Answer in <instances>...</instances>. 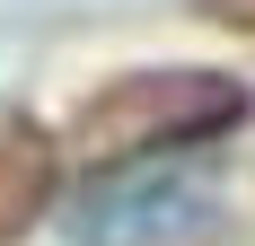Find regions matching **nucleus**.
<instances>
[{
	"label": "nucleus",
	"instance_id": "obj_1",
	"mask_svg": "<svg viewBox=\"0 0 255 246\" xmlns=\"http://www.w3.org/2000/svg\"><path fill=\"white\" fill-rule=\"evenodd\" d=\"M238 115H247V88L220 71H132L79 115V132L97 149H185L220 141Z\"/></svg>",
	"mask_w": 255,
	"mask_h": 246
},
{
	"label": "nucleus",
	"instance_id": "obj_2",
	"mask_svg": "<svg viewBox=\"0 0 255 246\" xmlns=\"http://www.w3.org/2000/svg\"><path fill=\"white\" fill-rule=\"evenodd\" d=\"M203 211H211V194L185 167L132 149L62 202V229H71V246H176L185 229H203Z\"/></svg>",
	"mask_w": 255,
	"mask_h": 246
},
{
	"label": "nucleus",
	"instance_id": "obj_3",
	"mask_svg": "<svg viewBox=\"0 0 255 246\" xmlns=\"http://www.w3.org/2000/svg\"><path fill=\"white\" fill-rule=\"evenodd\" d=\"M53 202V141L26 115H0V238H18Z\"/></svg>",
	"mask_w": 255,
	"mask_h": 246
}]
</instances>
